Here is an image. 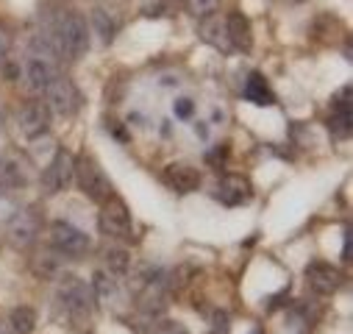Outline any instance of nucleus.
I'll return each mask as SVG.
<instances>
[{
  "instance_id": "13",
  "label": "nucleus",
  "mask_w": 353,
  "mask_h": 334,
  "mask_svg": "<svg viewBox=\"0 0 353 334\" xmlns=\"http://www.w3.org/2000/svg\"><path fill=\"white\" fill-rule=\"evenodd\" d=\"M214 195H217V201H220L223 206H242V204L253 195V187H250L248 176H242V173H225V176L220 179Z\"/></svg>"
},
{
  "instance_id": "19",
  "label": "nucleus",
  "mask_w": 353,
  "mask_h": 334,
  "mask_svg": "<svg viewBox=\"0 0 353 334\" xmlns=\"http://www.w3.org/2000/svg\"><path fill=\"white\" fill-rule=\"evenodd\" d=\"M92 293H95V301H101V304H109V301H114L117 298V282H114V276H109L106 271H98L95 276H92Z\"/></svg>"
},
{
  "instance_id": "18",
  "label": "nucleus",
  "mask_w": 353,
  "mask_h": 334,
  "mask_svg": "<svg viewBox=\"0 0 353 334\" xmlns=\"http://www.w3.org/2000/svg\"><path fill=\"white\" fill-rule=\"evenodd\" d=\"M131 254L125 248H117V245H112L106 254H103V271L109 273V276H114V279H120V276H128L131 273Z\"/></svg>"
},
{
  "instance_id": "9",
  "label": "nucleus",
  "mask_w": 353,
  "mask_h": 334,
  "mask_svg": "<svg viewBox=\"0 0 353 334\" xmlns=\"http://www.w3.org/2000/svg\"><path fill=\"white\" fill-rule=\"evenodd\" d=\"M45 106H48V112L61 115V117L75 115V112L81 109V92H78V87H75V81L59 75V78L50 84V87L45 90Z\"/></svg>"
},
{
  "instance_id": "17",
  "label": "nucleus",
  "mask_w": 353,
  "mask_h": 334,
  "mask_svg": "<svg viewBox=\"0 0 353 334\" xmlns=\"http://www.w3.org/2000/svg\"><path fill=\"white\" fill-rule=\"evenodd\" d=\"M225 28H228V39H231V48H239V50H250V20L239 12H231L225 17Z\"/></svg>"
},
{
  "instance_id": "8",
  "label": "nucleus",
  "mask_w": 353,
  "mask_h": 334,
  "mask_svg": "<svg viewBox=\"0 0 353 334\" xmlns=\"http://www.w3.org/2000/svg\"><path fill=\"white\" fill-rule=\"evenodd\" d=\"M42 184L48 193H61L75 184V156L67 148H59L53 153V159L48 161L42 173Z\"/></svg>"
},
{
  "instance_id": "21",
  "label": "nucleus",
  "mask_w": 353,
  "mask_h": 334,
  "mask_svg": "<svg viewBox=\"0 0 353 334\" xmlns=\"http://www.w3.org/2000/svg\"><path fill=\"white\" fill-rule=\"evenodd\" d=\"M245 98L253 101V104H273V92L268 87V81H264L259 72L248 75V84H245Z\"/></svg>"
},
{
  "instance_id": "27",
  "label": "nucleus",
  "mask_w": 353,
  "mask_h": 334,
  "mask_svg": "<svg viewBox=\"0 0 353 334\" xmlns=\"http://www.w3.org/2000/svg\"><path fill=\"white\" fill-rule=\"evenodd\" d=\"M195 137L201 142H212V126L203 120V123H195Z\"/></svg>"
},
{
  "instance_id": "5",
  "label": "nucleus",
  "mask_w": 353,
  "mask_h": 334,
  "mask_svg": "<svg viewBox=\"0 0 353 334\" xmlns=\"http://www.w3.org/2000/svg\"><path fill=\"white\" fill-rule=\"evenodd\" d=\"M98 228L109 239H125V237H131V212H128V206L117 195H112L109 201L101 204Z\"/></svg>"
},
{
  "instance_id": "24",
  "label": "nucleus",
  "mask_w": 353,
  "mask_h": 334,
  "mask_svg": "<svg viewBox=\"0 0 353 334\" xmlns=\"http://www.w3.org/2000/svg\"><path fill=\"white\" fill-rule=\"evenodd\" d=\"M331 131H334L336 137H347V134H350V109L336 106V115H334V120H331Z\"/></svg>"
},
{
  "instance_id": "6",
  "label": "nucleus",
  "mask_w": 353,
  "mask_h": 334,
  "mask_svg": "<svg viewBox=\"0 0 353 334\" xmlns=\"http://www.w3.org/2000/svg\"><path fill=\"white\" fill-rule=\"evenodd\" d=\"M59 301H61V306H64L70 315L83 317V315H90L92 306H95V293H92V287L86 284L83 279H78V276H64L61 284H59Z\"/></svg>"
},
{
  "instance_id": "3",
  "label": "nucleus",
  "mask_w": 353,
  "mask_h": 334,
  "mask_svg": "<svg viewBox=\"0 0 353 334\" xmlns=\"http://www.w3.org/2000/svg\"><path fill=\"white\" fill-rule=\"evenodd\" d=\"M75 184L83 190L86 198H92L98 204H103L114 195L109 176L103 173V167L92 156H78L75 159Z\"/></svg>"
},
{
  "instance_id": "29",
  "label": "nucleus",
  "mask_w": 353,
  "mask_h": 334,
  "mask_svg": "<svg viewBox=\"0 0 353 334\" xmlns=\"http://www.w3.org/2000/svg\"><path fill=\"white\" fill-rule=\"evenodd\" d=\"M0 334H14L12 326H9V320H0Z\"/></svg>"
},
{
  "instance_id": "7",
  "label": "nucleus",
  "mask_w": 353,
  "mask_h": 334,
  "mask_svg": "<svg viewBox=\"0 0 353 334\" xmlns=\"http://www.w3.org/2000/svg\"><path fill=\"white\" fill-rule=\"evenodd\" d=\"M39 231H42V215L31 206L14 212L6 226V237L14 248H31L39 239Z\"/></svg>"
},
{
  "instance_id": "22",
  "label": "nucleus",
  "mask_w": 353,
  "mask_h": 334,
  "mask_svg": "<svg viewBox=\"0 0 353 334\" xmlns=\"http://www.w3.org/2000/svg\"><path fill=\"white\" fill-rule=\"evenodd\" d=\"M184 6H187V12L192 17L206 20V17H212V14L220 12V0H184Z\"/></svg>"
},
{
  "instance_id": "25",
  "label": "nucleus",
  "mask_w": 353,
  "mask_h": 334,
  "mask_svg": "<svg viewBox=\"0 0 353 334\" xmlns=\"http://www.w3.org/2000/svg\"><path fill=\"white\" fill-rule=\"evenodd\" d=\"M206 123L212 126V128H223L225 123H228V109H223V106H212L209 112H206Z\"/></svg>"
},
{
  "instance_id": "16",
  "label": "nucleus",
  "mask_w": 353,
  "mask_h": 334,
  "mask_svg": "<svg viewBox=\"0 0 353 334\" xmlns=\"http://www.w3.org/2000/svg\"><path fill=\"white\" fill-rule=\"evenodd\" d=\"M31 271H34V276H39L45 282L48 279H59L61 271H64V257L53 248H39L37 254L31 257Z\"/></svg>"
},
{
  "instance_id": "30",
  "label": "nucleus",
  "mask_w": 353,
  "mask_h": 334,
  "mask_svg": "<svg viewBox=\"0 0 353 334\" xmlns=\"http://www.w3.org/2000/svg\"><path fill=\"white\" fill-rule=\"evenodd\" d=\"M3 123H6V106H3V101H0V128H3Z\"/></svg>"
},
{
  "instance_id": "28",
  "label": "nucleus",
  "mask_w": 353,
  "mask_h": 334,
  "mask_svg": "<svg viewBox=\"0 0 353 334\" xmlns=\"http://www.w3.org/2000/svg\"><path fill=\"white\" fill-rule=\"evenodd\" d=\"M342 257L350 259V231H345V250H342Z\"/></svg>"
},
{
  "instance_id": "4",
  "label": "nucleus",
  "mask_w": 353,
  "mask_h": 334,
  "mask_svg": "<svg viewBox=\"0 0 353 334\" xmlns=\"http://www.w3.org/2000/svg\"><path fill=\"white\" fill-rule=\"evenodd\" d=\"M48 234H50V248L59 250L64 259H81V257L90 254V248H92L90 237L64 220H56Z\"/></svg>"
},
{
  "instance_id": "1",
  "label": "nucleus",
  "mask_w": 353,
  "mask_h": 334,
  "mask_svg": "<svg viewBox=\"0 0 353 334\" xmlns=\"http://www.w3.org/2000/svg\"><path fill=\"white\" fill-rule=\"evenodd\" d=\"M45 39L56 59H81L90 50V23H86L78 12H56L50 20V28L45 31Z\"/></svg>"
},
{
  "instance_id": "23",
  "label": "nucleus",
  "mask_w": 353,
  "mask_h": 334,
  "mask_svg": "<svg viewBox=\"0 0 353 334\" xmlns=\"http://www.w3.org/2000/svg\"><path fill=\"white\" fill-rule=\"evenodd\" d=\"M172 117H175V120H181V123L192 120V117H195V101H192L190 95L175 98V101H172Z\"/></svg>"
},
{
  "instance_id": "11",
  "label": "nucleus",
  "mask_w": 353,
  "mask_h": 334,
  "mask_svg": "<svg viewBox=\"0 0 353 334\" xmlns=\"http://www.w3.org/2000/svg\"><path fill=\"white\" fill-rule=\"evenodd\" d=\"M31 181L28 164L17 153H0V193L23 190Z\"/></svg>"
},
{
  "instance_id": "10",
  "label": "nucleus",
  "mask_w": 353,
  "mask_h": 334,
  "mask_svg": "<svg viewBox=\"0 0 353 334\" xmlns=\"http://www.w3.org/2000/svg\"><path fill=\"white\" fill-rule=\"evenodd\" d=\"M17 128L28 142L45 137L50 128V112H48L45 101H26L17 112Z\"/></svg>"
},
{
  "instance_id": "26",
  "label": "nucleus",
  "mask_w": 353,
  "mask_h": 334,
  "mask_svg": "<svg viewBox=\"0 0 353 334\" xmlns=\"http://www.w3.org/2000/svg\"><path fill=\"white\" fill-rule=\"evenodd\" d=\"M9 50H12V34H9V28L0 26V61L6 59Z\"/></svg>"
},
{
  "instance_id": "14",
  "label": "nucleus",
  "mask_w": 353,
  "mask_h": 334,
  "mask_svg": "<svg viewBox=\"0 0 353 334\" xmlns=\"http://www.w3.org/2000/svg\"><path fill=\"white\" fill-rule=\"evenodd\" d=\"M161 179H164V184H167L170 190L181 193V195L198 190V184H201V173L195 170V167L181 164V161L167 164V167H164V173H161Z\"/></svg>"
},
{
  "instance_id": "2",
  "label": "nucleus",
  "mask_w": 353,
  "mask_h": 334,
  "mask_svg": "<svg viewBox=\"0 0 353 334\" xmlns=\"http://www.w3.org/2000/svg\"><path fill=\"white\" fill-rule=\"evenodd\" d=\"M59 78V59L56 53L50 50L45 34L31 45L28 56H26V64H23V81L31 92H45L50 84Z\"/></svg>"
},
{
  "instance_id": "20",
  "label": "nucleus",
  "mask_w": 353,
  "mask_h": 334,
  "mask_svg": "<svg viewBox=\"0 0 353 334\" xmlns=\"http://www.w3.org/2000/svg\"><path fill=\"white\" fill-rule=\"evenodd\" d=\"M9 326L14 334H31L37 328V312L31 306H14L9 312Z\"/></svg>"
},
{
  "instance_id": "12",
  "label": "nucleus",
  "mask_w": 353,
  "mask_h": 334,
  "mask_svg": "<svg viewBox=\"0 0 353 334\" xmlns=\"http://www.w3.org/2000/svg\"><path fill=\"white\" fill-rule=\"evenodd\" d=\"M342 271L334 268V265H325V262H314L306 268V284L312 293L317 295H334L339 287H342Z\"/></svg>"
},
{
  "instance_id": "15",
  "label": "nucleus",
  "mask_w": 353,
  "mask_h": 334,
  "mask_svg": "<svg viewBox=\"0 0 353 334\" xmlns=\"http://www.w3.org/2000/svg\"><path fill=\"white\" fill-rule=\"evenodd\" d=\"M198 37H201L206 45H212L214 50H220V53H228V50H231V39H228L225 17L212 14V17L201 20V26H198Z\"/></svg>"
}]
</instances>
